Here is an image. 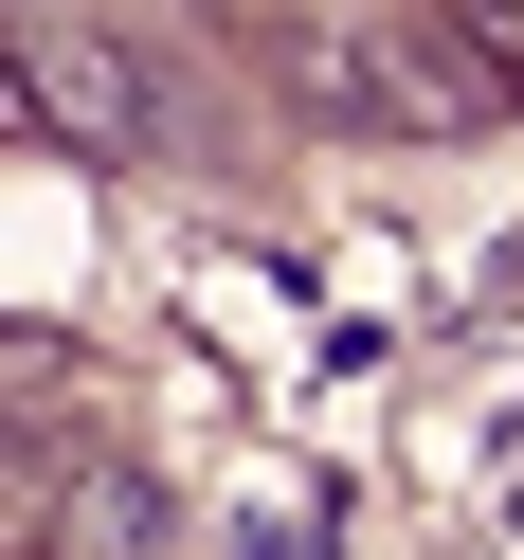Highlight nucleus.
I'll return each instance as SVG.
<instances>
[{
    "label": "nucleus",
    "instance_id": "1",
    "mask_svg": "<svg viewBox=\"0 0 524 560\" xmlns=\"http://www.w3.org/2000/svg\"><path fill=\"white\" fill-rule=\"evenodd\" d=\"M19 109H37L55 145H91V163H127V145H145V127H163V91H145V55H127L109 19H55V0H37V19H19Z\"/></svg>",
    "mask_w": 524,
    "mask_h": 560
},
{
    "label": "nucleus",
    "instance_id": "2",
    "mask_svg": "<svg viewBox=\"0 0 524 560\" xmlns=\"http://www.w3.org/2000/svg\"><path fill=\"white\" fill-rule=\"evenodd\" d=\"M55 560H182V506H163V470H127V452L55 470Z\"/></svg>",
    "mask_w": 524,
    "mask_h": 560
}]
</instances>
